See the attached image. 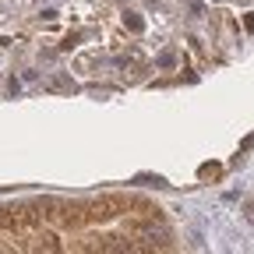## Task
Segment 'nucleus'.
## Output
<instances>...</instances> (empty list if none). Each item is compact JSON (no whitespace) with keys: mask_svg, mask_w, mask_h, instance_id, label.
Wrapping results in <instances>:
<instances>
[]
</instances>
